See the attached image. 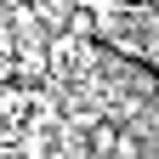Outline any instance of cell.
Segmentation results:
<instances>
[{
  "label": "cell",
  "instance_id": "obj_1",
  "mask_svg": "<svg viewBox=\"0 0 159 159\" xmlns=\"http://www.w3.org/2000/svg\"><path fill=\"white\" fill-rule=\"evenodd\" d=\"M74 6H91V0H74Z\"/></svg>",
  "mask_w": 159,
  "mask_h": 159
}]
</instances>
